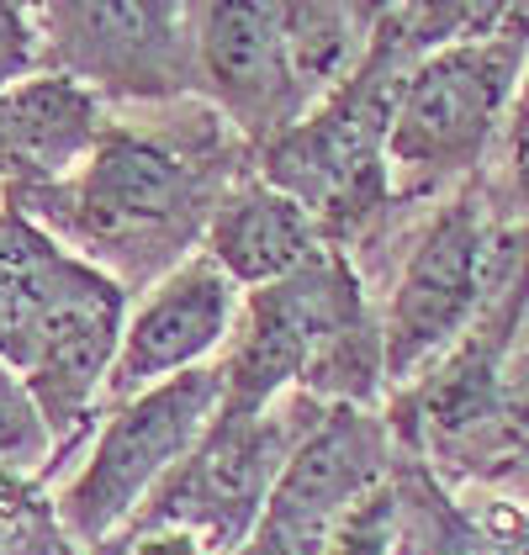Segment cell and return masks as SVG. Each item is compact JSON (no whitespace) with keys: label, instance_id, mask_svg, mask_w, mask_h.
<instances>
[{"label":"cell","instance_id":"6da1fadb","mask_svg":"<svg viewBox=\"0 0 529 555\" xmlns=\"http://www.w3.org/2000/svg\"><path fill=\"white\" fill-rule=\"evenodd\" d=\"M5 202L33 222H59L95 255L154 264L159 255H176V244L202 222V180L170 149L112 132L90 149L80 180L11 185Z\"/></svg>","mask_w":529,"mask_h":555},{"label":"cell","instance_id":"7a4b0ae2","mask_svg":"<svg viewBox=\"0 0 529 555\" xmlns=\"http://www.w3.org/2000/svg\"><path fill=\"white\" fill-rule=\"evenodd\" d=\"M48 75L90 95H176L196 86V11L185 5H38L33 11Z\"/></svg>","mask_w":529,"mask_h":555},{"label":"cell","instance_id":"3957f363","mask_svg":"<svg viewBox=\"0 0 529 555\" xmlns=\"http://www.w3.org/2000/svg\"><path fill=\"white\" fill-rule=\"evenodd\" d=\"M218 397H222V376H207V371L170 376L165 386L132 397L122 408V418L101 434L86 476L69 487L64 524L80 540H101L143 498V487L159 481L165 466L196 439V428L207 424Z\"/></svg>","mask_w":529,"mask_h":555},{"label":"cell","instance_id":"277c9868","mask_svg":"<svg viewBox=\"0 0 529 555\" xmlns=\"http://www.w3.org/2000/svg\"><path fill=\"white\" fill-rule=\"evenodd\" d=\"M508 53L498 48H455L429 59L397 101L392 117V154L413 170H450L472 159L482 143L492 106L503 95Z\"/></svg>","mask_w":529,"mask_h":555},{"label":"cell","instance_id":"5b68a950","mask_svg":"<svg viewBox=\"0 0 529 555\" xmlns=\"http://www.w3.org/2000/svg\"><path fill=\"white\" fill-rule=\"evenodd\" d=\"M196 59L207 86L249 132H286L302 90L281 38V5H202L196 11Z\"/></svg>","mask_w":529,"mask_h":555},{"label":"cell","instance_id":"8992f818","mask_svg":"<svg viewBox=\"0 0 529 555\" xmlns=\"http://www.w3.org/2000/svg\"><path fill=\"white\" fill-rule=\"evenodd\" d=\"M228 312H233V281L212 259H196V264L176 270L128 323L122 349L112 360V376H106V391L132 397L143 386L165 382L180 365L202 360L222 339Z\"/></svg>","mask_w":529,"mask_h":555},{"label":"cell","instance_id":"52a82bcc","mask_svg":"<svg viewBox=\"0 0 529 555\" xmlns=\"http://www.w3.org/2000/svg\"><path fill=\"white\" fill-rule=\"evenodd\" d=\"M382 461L376 434L360 424L354 413H339L334 424H323L308 444L292 455V466L281 476L270 518L260 534V555H318L328 545V524L345 508V498L371 481V470Z\"/></svg>","mask_w":529,"mask_h":555},{"label":"cell","instance_id":"ba28073f","mask_svg":"<svg viewBox=\"0 0 529 555\" xmlns=\"http://www.w3.org/2000/svg\"><path fill=\"white\" fill-rule=\"evenodd\" d=\"M101 270L64 255L22 207L0 202V365L27 371L53 318L86 292Z\"/></svg>","mask_w":529,"mask_h":555},{"label":"cell","instance_id":"9c48e42d","mask_svg":"<svg viewBox=\"0 0 529 555\" xmlns=\"http://www.w3.org/2000/svg\"><path fill=\"white\" fill-rule=\"evenodd\" d=\"M482 233L472 217H450L435 228V238L418 249L408 281H402V297H397V318H392V365H413L424 349L455 328V318L466 312V301L477 297V281H482Z\"/></svg>","mask_w":529,"mask_h":555},{"label":"cell","instance_id":"30bf717a","mask_svg":"<svg viewBox=\"0 0 529 555\" xmlns=\"http://www.w3.org/2000/svg\"><path fill=\"white\" fill-rule=\"evenodd\" d=\"M312 259V222L308 212L270 191L249 185L238 196H228L212 217V264L228 281H286L292 270H302Z\"/></svg>","mask_w":529,"mask_h":555},{"label":"cell","instance_id":"8fae6325","mask_svg":"<svg viewBox=\"0 0 529 555\" xmlns=\"http://www.w3.org/2000/svg\"><path fill=\"white\" fill-rule=\"evenodd\" d=\"M354 22H365V16L345 11V5H281V38H286L292 80L302 95L334 86L350 69V53L360 43Z\"/></svg>","mask_w":529,"mask_h":555},{"label":"cell","instance_id":"7c38bea8","mask_svg":"<svg viewBox=\"0 0 529 555\" xmlns=\"http://www.w3.org/2000/svg\"><path fill=\"white\" fill-rule=\"evenodd\" d=\"M53 444L38 402L27 397V386L16 371L0 365V470L22 476L33 461H43V450Z\"/></svg>","mask_w":529,"mask_h":555},{"label":"cell","instance_id":"4fadbf2b","mask_svg":"<svg viewBox=\"0 0 529 555\" xmlns=\"http://www.w3.org/2000/svg\"><path fill=\"white\" fill-rule=\"evenodd\" d=\"M38 64H43V43H38L33 11L0 5V95L22 86V75H33Z\"/></svg>","mask_w":529,"mask_h":555},{"label":"cell","instance_id":"5bb4252c","mask_svg":"<svg viewBox=\"0 0 529 555\" xmlns=\"http://www.w3.org/2000/svg\"><path fill=\"white\" fill-rule=\"evenodd\" d=\"M519 165H525V185H529V117H525V154H519Z\"/></svg>","mask_w":529,"mask_h":555}]
</instances>
